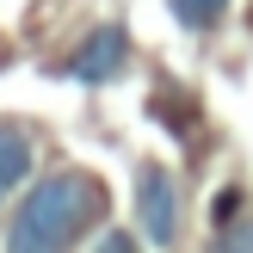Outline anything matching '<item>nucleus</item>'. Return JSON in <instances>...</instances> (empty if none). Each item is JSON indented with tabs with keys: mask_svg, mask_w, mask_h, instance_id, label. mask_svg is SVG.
<instances>
[{
	"mask_svg": "<svg viewBox=\"0 0 253 253\" xmlns=\"http://www.w3.org/2000/svg\"><path fill=\"white\" fill-rule=\"evenodd\" d=\"M99 216H105V185L93 173H43L6 216V253H68L81 235L99 229Z\"/></svg>",
	"mask_w": 253,
	"mask_h": 253,
	"instance_id": "1",
	"label": "nucleus"
},
{
	"mask_svg": "<svg viewBox=\"0 0 253 253\" xmlns=\"http://www.w3.org/2000/svg\"><path fill=\"white\" fill-rule=\"evenodd\" d=\"M136 229L161 253L179 241V179H173L161 161H142V167H136Z\"/></svg>",
	"mask_w": 253,
	"mask_h": 253,
	"instance_id": "2",
	"label": "nucleus"
},
{
	"mask_svg": "<svg viewBox=\"0 0 253 253\" xmlns=\"http://www.w3.org/2000/svg\"><path fill=\"white\" fill-rule=\"evenodd\" d=\"M124 56H130V37L118 31V25H99V31H86V43L68 56V74L81 86H105L124 74Z\"/></svg>",
	"mask_w": 253,
	"mask_h": 253,
	"instance_id": "3",
	"label": "nucleus"
},
{
	"mask_svg": "<svg viewBox=\"0 0 253 253\" xmlns=\"http://www.w3.org/2000/svg\"><path fill=\"white\" fill-rule=\"evenodd\" d=\"M31 167H37V148H31V136L19 130V124H0V210L19 198V185L31 179Z\"/></svg>",
	"mask_w": 253,
	"mask_h": 253,
	"instance_id": "4",
	"label": "nucleus"
},
{
	"mask_svg": "<svg viewBox=\"0 0 253 253\" xmlns=\"http://www.w3.org/2000/svg\"><path fill=\"white\" fill-rule=\"evenodd\" d=\"M173 6V19L185 25V31H210V25L229 12V0H167Z\"/></svg>",
	"mask_w": 253,
	"mask_h": 253,
	"instance_id": "5",
	"label": "nucleus"
},
{
	"mask_svg": "<svg viewBox=\"0 0 253 253\" xmlns=\"http://www.w3.org/2000/svg\"><path fill=\"white\" fill-rule=\"evenodd\" d=\"M204 253H253V216H235V222H222V229H210Z\"/></svg>",
	"mask_w": 253,
	"mask_h": 253,
	"instance_id": "6",
	"label": "nucleus"
},
{
	"mask_svg": "<svg viewBox=\"0 0 253 253\" xmlns=\"http://www.w3.org/2000/svg\"><path fill=\"white\" fill-rule=\"evenodd\" d=\"M235 216H247V192L241 185H222V192L210 198V229H222V222H235Z\"/></svg>",
	"mask_w": 253,
	"mask_h": 253,
	"instance_id": "7",
	"label": "nucleus"
},
{
	"mask_svg": "<svg viewBox=\"0 0 253 253\" xmlns=\"http://www.w3.org/2000/svg\"><path fill=\"white\" fill-rule=\"evenodd\" d=\"M93 253H142V241H136L130 229H105V235L93 241Z\"/></svg>",
	"mask_w": 253,
	"mask_h": 253,
	"instance_id": "8",
	"label": "nucleus"
}]
</instances>
